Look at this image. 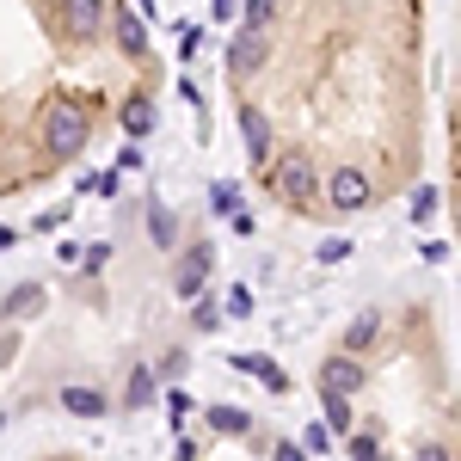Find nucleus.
I'll return each instance as SVG.
<instances>
[{"instance_id": "6", "label": "nucleus", "mask_w": 461, "mask_h": 461, "mask_svg": "<svg viewBox=\"0 0 461 461\" xmlns=\"http://www.w3.org/2000/svg\"><path fill=\"white\" fill-rule=\"evenodd\" d=\"M62 406L80 412V419H99V412H105V393H99V388H68V393H62Z\"/></svg>"}, {"instance_id": "2", "label": "nucleus", "mask_w": 461, "mask_h": 461, "mask_svg": "<svg viewBox=\"0 0 461 461\" xmlns=\"http://www.w3.org/2000/svg\"><path fill=\"white\" fill-rule=\"evenodd\" d=\"M160 80L130 6L0 0V203L62 178L105 130L148 136Z\"/></svg>"}, {"instance_id": "7", "label": "nucleus", "mask_w": 461, "mask_h": 461, "mask_svg": "<svg viewBox=\"0 0 461 461\" xmlns=\"http://www.w3.org/2000/svg\"><path fill=\"white\" fill-rule=\"evenodd\" d=\"M148 400H154V369H136V375H130V393H123V406L142 412Z\"/></svg>"}, {"instance_id": "10", "label": "nucleus", "mask_w": 461, "mask_h": 461, "mask_svg": "<svg viewBox=\"0 0 461 461\" xmlns=\"http://www.w3.org/2000/svg\"><path fill=\"white\" fill-rule=\"evenodd\" d=\"M277 461H308V456H302L295 443H277Z\"/></svg>"}, {"instance_id": "1", "label": "nucleus", "mask_w": 461, "mask_h": 461, "mask_svg": "<svg viewBox=\"0 0 461 461\" xmlns=\"http://www.w3.org/2000/svg\"><path fill=\"white\" fill-rule=\"evenodd\" d=\"M221 74L247 173L284 215H369L425 173L430 0H247Z\"/></svg>"}, {"instance_id": "5", "label": "nucleus", "mask_w": 461, "mask_h": 461, "mask_svg": "<svg viewBox=\"0 0 461 461\" xmlns=\"http://www.w3.org/2000/svg\"><path fill=\"white\" fill-rule=\"evenodd\" d=\"M234 369H247V375H258V382H265L271 393H284V388H289V375L277 369V363H271V357H234Z\"/></svg>"}, {"instance_id": "8", "label": "nucleus", "mask_w": 461, "mask_h": 461, "mask_svg": "<svg viewBox=\"0 0 461 461\" xmlns=\"http://www.w3.org/2000/svg\"><path fill=\"white\" fill-rule=\"evenodd\" d=\"M375 332H382V314H357V326L345 332V345H351V351H363V345H375Z\"/></svg>"}, {"instance_id": "4", "label": "nucleus", "mask_w": 461, "mask_h": 461, "mask_svg": "<svg viewBox=\"0 0 461 461\" xmlns=\"http://www.w3.org/2000/svg\"><path fill=\"white\" fill-rule=\"evenodd\" d=\"M203 271H210V247H191V258H185V265H178V295H185V302H191V295H197V289L210 284V277H203Z\"/></svg>"}, {"instance_id": "9", "label": "nucleus", "mask_w": 461, "mask_h": 461, "mask_svg": "<svg viewBox=\"0 0 461 461\" xmlns=\"http://www.w3.org/2000/svg\"><path fill=\"white\" fill-rule=\"evenodd\" d=\"M37 295H43V289H19V295H13V302H6V320H13V314H25V308H32Z\"/></svg>"}, {"instance_id": "11", "label": "nucleus", "mask_w": 461, "mask_h": 461, "mask_svg": "<svg viewBox=\"0 0 461 461\" xmlns=\"http://www.w3.org/2000/svg\"><path fill=\"white\" fill-rule=\"evenodd\" d=\"M62 461H74V456H62Z\"/></svg>"}, {"instance_id": "3", "label": "nucleus", "mask_w": 461, "mask_h": 461, "mask_svg": "<svg viewBox=\"0 0 461 461\" xmlns=\"http://www.w3.org/2000/svg\"><path fill=\"white\" fill-rule=\"evenodd\" d=\"M363 382H369V375H363L357 357H332V363H326V388H332V393H357Z\"/></svg>"}]
</instances>
